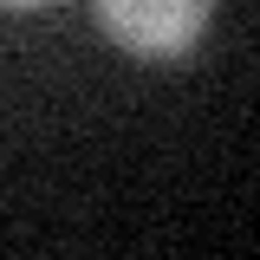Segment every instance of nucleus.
<instances>
[{"label": "nucleus", "mask_w": 260, "mask_h": 260, "mask_svg": "<svg viewBox=\"0 0 260 260\" xmlns=\"http://www.w3.org/2000/svg\"><path fill=\"white\" fill-rule=\"evenodd\" d=\"M91 7L104 32L137 59H182L215 13V0H91Z\"/></svg>", "instance_id": "f257e3e1"}, {"label": "nucleus", "mask_w": 260, "mask_h": 260, "mask_svg": "<svg viewBox=\"0 0 260 260\" xmlns=\"http://www.w3.org/2000/svg\"><path fill=\"white\" fill-rule=\"evenodd\" d=\"M0 7H39V0H0Z\"/></svg>", "instance_id": "f03ea898"}]
</instances>
